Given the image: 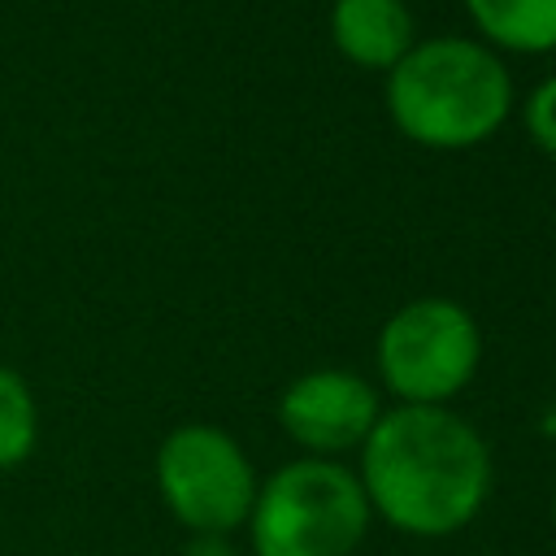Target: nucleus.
Here are the masks:
<instances>
[{
  "mask_svg": "<svg viewBox=\"0 0 556 556\" xmlns=\"http://www.w3.org/2000/svg\"><path fill=\"white\" fill-rule=\"evenodd\" d=\"M369 513L413 539L465 530L491 495V452L447 404H400L361 443Z\"/></svg>",
  "mask_w": 556,
  "mask_h": 556,
  "instance_id": "obj_1",
  "label": "nucleus"
},
{
  "mask_svg": "<svg viewBox=\"0 0 556 556\" xmlns=\"http://www.w3.org/2000/svg\"><path fill=\"white\" fill-rule=\"evenodd\" d=\"M387 109L413 143L456 152L500 130L513 109V78L486 43L434 35L387 70Z\"/></svg>",
  "mask_w": 556,
  "mask_h": 556,
  "instance_id": "obj_2",
  "label": "nucleus"
},
{
  "mask_svg": "<svg viewBox=\"0 0 556 556\" xmlns=\"http://www.w3.org/2000/svg\"><path fill=\"white\" fill-rule=\"evenodd\" d=\"M361 478L326 456H300L256 482L252 556H348L369 530Z\"/></svg>",
  "mask_w": 556,
  "mask_h": 556,
  "instance_id": "obj_3",
  "label": "nucleus"
},
{
  "mask_svg": "<svg viewBox=\"0 0 556 556\" xmlns=\"http://www.w3.org/2000/svg\"><path fill=\"white\" fill-rule=\"evenodd\" d=\"M482 361L473 313L443 295L400 304L378 330V374L404 404H447Z\"/></svg>",
  "mask_w": 556,
  "mask_h": 556,
  "instance_id": "obj_4",
  "label": "nucleus"
},
{
  "mask_svg": "<svg viewBox=\"0 0 556 556\" xmlns=\"http://www.w3.org/2000/svg\"><path fill=\"white\" fill-rule=\"evenodd\" d=\"M156 491L191 534H230L248 526L256 473L222 426L187 421L156 447Z\"/></svg>",
  "mask_w": 556,
  "mask_h": 556,
  "instance_id": "obj_5",
  "label": "nucleus"
},
{
  "mask_svg": "<svg viewBox=\"0 0 556 556\" xmlns=\"http://www.w3.org/2000/svg\"><path fill=\"white\" fill-rule=\"evenodd\" d=\"M382 417L378 391L348 369H308L278 395V426L313 456L361 447Z\"/></svg>",
  "mask_w": 556,
  "mask_h": 556,
  "instance_id": "obj_6",
  "label": "nucleus"
},
{
  "mask_svg": "<svg viewBox=\"0 0 556 556\" xmlns=\"http://www.w3.org/2000/svg\"><path fill=\"white\" fill-rule=\"evenodd\" d=\"M330 39L352 65L365 70H391L417 43L404 0H334Z\"/></svg>",
  "mask_w": 556,
  "mask_h": 556,
  "instance_id": "obj_7",
  "label": "nucleus"
},
{
  "mask_svg": "<svg viewBox=\"0 0 556 556\" xmlns=\"http://www.w3.org/2000/svg\"><path fill=\"white\" fill-rule=\"evenodd\" d=\"M473 26L508 52L556 48V0H465Z\"/></svg>",
  "mask_w": 556,
  "mask_h": 556,
  "instance_id": "obj_8",
  "label": "nucleus"
},
{
  "mask_svg": "<svg viewBox=\"0 0 556 556\" xmlns=\"http://www.w3.org/2000/svg\"><path fill=\"white\" fill-rule=\"evenodd\" d=\"M39 439V408L26 387V378L9 365H0V473L30 460Z\"/></svg>",
  "mask_w": 556,
  "mask_h": 556,
  "instance_id": "obj_9",
  "label": "nucleus"
},
{
  "mask_svg": "<svg viewBox=\"0 0 556 556\" xmlns=\"http://www.w3.org/2000/svg\"><path fill=\"white\" fill-rule=\"evenodd\" d=\"M526 130L543 152L556 156V74L526 96Z\"/></svg>",
  "mask_w": 556,
  "mask_h": 556,
  "instance_id": "obj_10",
  "label": "nucleus"
},
{
  "mask_svg": "<svg viewBox=\"0 0 556 556\" xmlns=\"http://www.w3.org/2000/svg\"><path fill=\"white\" fill-rule=\"evenodd\" d=\"M182 556H239L235 547H230V539L226 534H195L191 543H187V552Z\"/></svg>",
  "mask_w": 556,
  "mask_h": 556,
  "instance_id": "obj_11",
  "label": "nucleus"
},
{
  "mask_svg": "<svg viewBox=\"0 0 556 556\" xmlns=\"http://www.w3.org/2000/svg\"><path fill=\"white\" fill-rule=\"evenodd\" d=\"M552 521H556V495H552Z\"/></svg>",
  "mask_w": 556,
  "mask_h": 556,
  "instance_id": "obj_12",
  "label": "nucleus"
}]
</instances>
